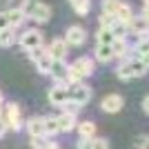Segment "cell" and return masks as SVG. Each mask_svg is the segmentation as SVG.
<instances>
[{"instance_id":"obj_13","label":"cell","mask_w":149,"mask_h":149,"mask_svg":"<svg viewBox=\"0 0 149 149\" xmlns=\"http://www.w3.org/2000/svg\"><path fill=\"white\" fill-rule=\"evenodd\" d=\"M56 123H58V131H65V134H69L71 129H76V116H71V113L62 111L56 118Z\"/></svg>"},{"instance_id":"obj_25","label":"cell","mask_w":149,"mask_h":149,"mask_svg":"<svg viewBox=\"0 0 149 149\" xmlns=\"http://www.w3.org/2000/svg\"><path fill=\"white\" fill-rule=\"evenodd\" d=\"M40 2V0H22V5H20V9H22V13H25V18H29V13L36 9V5Z\"/></svg>"},{"instance_id":"obj_18","label":"cell","mask_w":149,"mask_h":149,"mask_svg":"<svg viewBox=\"0 0 149 149\" xmlns=\"http://www.w3.org/2000/svg\"><path fill=\"white\" fill-rule=\"evenodd\" d=\"M5 13H7V18H9V25H11V27L22 25V20H25V13H22V9H20V7L9 9V11H5Z\"/></svg>"},{"instance_id":"obj_17","label":"cell","mask_w":149,"mask_h":149,"mask_svg":"<svg viewBox=\"0 0 149 149\" xmlns=\"http://www.w3.org/2000/svg\"><path fill=\"white\" fill-rule=\"evenodd\" d=\"M96 58H98L100 62H109L113 60V51H111V45H96Z\"/></svg>"},{"instance_id":"obj_33","label":"cell","mask_w":149,"mask_h":149,"mask_svg":"<svg viewBox=\"0 0 149 149\" xmlns=\"http://www.w3.org/2000/svg\"><path fill=\"white\" fill-rule=\"evenodd\" d=\"M136 58H138V60H140V62L145 65V67L149 69V51H147V54H140V56H136Z\"/></svg>"},{"instance_id":"obj_28","label":"cell","mask_w":149,"mask_h":149,"mask_svg":"<svg viewBox=\"0 0 149 149\" xmlns=\"http://www.w3.org/2000/svg\"><path fill=\"white\" fill-rule=\"evenodd\" d=\"M91 149H109V143L105 138H91Z\"/></svg>"},{"instance_id":"obj_36","label":"cell","mask_w":149,"mask_h":149,"mask_svg":"<svg viewBox=\"0 0 149 149\" xmlns=\"http://www.w3.org/2000/svg\"><path fill=\"white\" fill-rule=\"evenodd\" d=\"M42 149H60V147H58V145L56 143H49V140H47V145H45V147Z\"/></svg>"},{"instance_id":"obj_8","label":"cell","mask_w":149,"mask_h":149,"mask_svg":"<svg viewBox=\"0 0 149 149\" xmlns=\"http://www.w3.org/2000/svg\"><path fill=\"white\" fill-rule=\"evenodd\" d=\"M123 105H125V100L118 93H109V96H105V98L100 100V109L107 111V113H118L123 109Z\"/></svg>"},{"instance_id":"obj_7","label":"cell","mask_w":149,"mask_h":149,"mask_svg":"<svg viewBox=\"0 0 149 149\" xmlns=\"http://www.w3.org/2000/svg\"><path fill=\"white\" fill-rule=\"evenodd\" d=\"M67 100H69V85H60V82H56V85L49 89V102L54 107H62Z\"/></svg>"},{"instance_id":"obj_30","label":"cell","mask_w":149,"mask_h":149,"mask_svg":"<svg viewBox=\"0 0 149 149\" xmlns=\"http://www.w3.org/2000/svg\"><path fill=\"white\" fill-rule=\"evenodd\" d=\"M9 18H7V13L5 11H0V29H9Z\"/></svg>"},{"instance_id":"obj_38","label":"cell","mask_w":149,"mask_h":149,"mask_svg":"<svg viewBox=\"0 0 149 149\" xmlns=\"http://www.w3.org/2000/svg\"><path fill=\"white\" fill-rule=\"evenodd\" d=\"M0 105H2V93H0Z\"/></svg>"},{"instance_id":"obj_37","label":"cell","mask_w":149,"mask_h":149,"mask_svg":"<svg viewBox=\"0 0 149 149\" xmlns=\"http://www.w3.org/2000/svg\"><path fill=\"white\" fill-rule=\"evenodd\" d=\"M143 109H145V113H149V96L143 100Z\"/></svg>"},{"instance_id":"obj_23","label":"cell","mask_w":149,"mask_h":149,"mask_svg":"<svg viewBox=\"0 0 149 149\" xmlns=\"http://www.w3.org/2000/svg\"><path fill=\"white\" fill-rule=\"evenodd\" d=\"M111 51H113V58H120L125 54V38H116L111 42Z\"/></svg>"},{"instance_id":"obj_31","label":"cell","mask_w":149,"mask_h":149,"mask_svg":"<svg viewBox=\"0 0 149 149\" xmlns=\"http://www.w3.org/2000/svg\"><path fill=\"white\" fill-rule=\"evenodd\" d=\"M78 149H91V138H80L78 140Z\"/></svg>"},{"instance_id":"obj_27","label":"cell","mask_w":149,"mask_h":149,"mask_svg":"<svg viewBox=\"0 0 149 149\" xmlns=\"http://www.w3.org/2000/svg\"><path fill=\"white\" fill-rule=\"evenodd\" d=\"M47 140H49L47 136H31V147L33 149H42L45 145H47Z\"/></svg>"},{"instance_id":"obj_9","label":"cell","mask_w":149,"mask_h":149,"mask_svg":"<svg viewBox=\"0 0 149 149\" xmlns=\"http://www.w3.org/2000/svg\"><path fill=\"white\" fill-rule=\"evenodd\" d=\"M67 71H69V65L65 60H54L51 69H49V76L60 85H67Z\"/></svg>"},{"instance_id":"obj_22","label":"cell","mask_w":149,"mask_h":149,"mask_svg":"<svg viewBox=\"0 0 149 149\" xmlns=\"http://www.w3.org/2000/svg\"><path fill=\"white\" fill-rule=\"evenodd\" d=\"M45 120V136L49 138V136H54V134H58V123H56V118H42Z\"/></svg>"},{"instance_id":"obj_29","label":"cell","mask_w":149,"mask_h":149,"mask_svg":"<svg viewBox=\"0 0 149 149\" xmlns=\"http://www.w3.org/2000/svg\"><path fill=\"white\" fill-rule=\"evenodd\" d=\"M62 107H65V113H71V116H76V113H78V109H80V107L76 105V102H71V100H67Z\"/></svg>"},{"instance_id":"obj_21","label":"cell","mask_w":149,"mask_h":149,"mask_svg":"<svg viewBox=\"0 0 149 149\" xmlns=\"http://www.w3.org/2000/svg\"><path fill=\"white\" fill-rule=\"evenodd\" d=\"M96 40H98V45H111L116 38H113V33L109 29H98V33H96Z\"/></svg>"},{"instance_id":"obj_1","label":"cell","mask_w":149,"mask_h":149,"mask_svg":"<svg viewBox=\"0 0 149 149\" xmlns=\"http://www.w3.org/2000/svg\"><path fill=\"white\" fill-rule=\"evenodd\" d=\"M93 74V62L89 58H78L76 62L69 65L67 71V85H76V82H82L87 76Z\"/></svg>"},{"instance_id":"obj_19","label":"cell","mask_w":149,"mask_h":149,"mask_svg":"<svg viewBox=\"0 0 149 149\" xmlns=\"http://www.w3.org/2000/svg\"><path fill=\"white\" fill-rule=\"evenodd\" d=\"M16 40V33H13V27L9 29H0V47H9Z\"/></svg>"},{"instance_id":"obj_4","label":"cell","mask_w":149,"mask_h":149,"mask_svg":"<svg viewBox=\"0 0 149 149\" xmlns=\"http://www.w3.org/2000/svg\"><path fill=\"white\" fill-rule=\"evenodd\" d=\"M20 47L25 51H31V49H38V47H42V33L38 29H27L22 36L18 38Z\"/></svg>"},{"instance_id":"obj_11","label":"cell","mask_w":149,"mask_h":149,"mask_svg":"<svg viewBox=\"0 0 149 149\" xmlns=\"http://www.w3.org/2000/svg\"><path fill=\"white\" fill-rule=\"evenodd\" d=\"M29 18H31V20H36V22H40V25H42V22H49V18H51V9L45 5V2H38L36 9L29 13Z\"/></svg>"},{"instance_id":"obj_12","label":"cell","mask_w":149,"mask_h":149,"mask_svg":"<svg viewBox=\"0 0 149 149\" xmlns=\"http://www.w3.org/2000/svg\"><path fill=\"white\" fill-rule=\"evenodd\" d=\"M113 18L118 20L120 25H129L131 18H134V9H131L129 5H125V2H120L118 9H116V13H113Z\"/></svg>"},{"instance_id":"obj_40","label":"cell","mask_w":149,"mask_h":149,"mask_svg":"<svg viewBox=\"0 0 149 149\" xmlns=\"http://www.w3.org/2000/svg\"><path fill=\"white\" fill-rule=\"evenodd\" d=\"M69 2H74V0H69Z\"/></svg>"},{"instance_id":"obj_6","label":"cell","mask_w":149,"mask_h":149,"mask_svg":"<svg viewBox=\"0 0 149 149\" xmlns=\"http://www.w3.org/2000/svg\"><path fill=\"white\" fill-rule=\"evenodd\" d=\"M2 120L7 123V127H9V129L18 131L20 127H22V113H20V107L16 105V102L7 105V111H5V116H2Z\"/></svg>"},{"instance_id":"obj_39","label":"cell","mask_w":149,"mask_h":149,"mask_svg":"<svg viewBox=\"0 0 149 149\" xmlns=\"http://www.w3.org/2000/svg\"><path fill=\"white\" fill-rule=\"evenodd\" d=\"M143 2H145V5H149V0H143Z\"/></svg>"},{"instance_id":"obj_26","label":"cell","mask_w":149,"mask_h":149,"mask_svg":"<svg viewBox=\"0 0 149 149\" xmlns=\"http://www.w3.org/2000/svg\"><path fill=\"white\" fill-rule=\"evenodd\" d=\"M113 22H116L113 16H109V13H100V29H111Z\"/></svg>"},{"instance_id":"obj_35","label":"cell","mask_w":149,"mask_h":149,"mask_svg":"<svg viewBox=\"0 0 149 149\" xmlns=\"http://www.w3.org/2000/svg\"><path fill=\"white\" fill-rule=\"evenodd\" d=\"M140 16H143V18L149 22V5H145V9H143V13H140Z\"/></svg>"},{"instance_id":"obj_3","label":"cell","mask_w":149,"mask_h":149,"mask_svg":"<svg viewBox=\"0 0 149 149\" xmlns=\"http://www.w3.org/2000/svg\"><path fill=\"white\" fill-rule=\"evenodd\" d=\"M69 100L76 102L78 107H85L91 100V89L87 85H80V82H76V85H69Z\"/></svg>"},{"instance_id":"obj_20","label":"cell","mask_w":149,"mask_h":149,"mask_svg":"<svg viewBox=\"0 0 149 149\" xmlns=\"http://www.w3.org/2000/svg\"><path fill=\"white\" fill-rule=\"evenodd\" d=\"M71 7H74V11L78 13V16H87L89 9H91V2H89V0H74Z\"/></svg>"},{"instance_id":"obj_34","label":"cell","mask_w":149,"mask_h":149,"mask_svg":"<svg viewBox=\"0 0 149 149\" xmlns=\"http://www.w3.org/2000/svg\"><path fill=\"white\" fill-rule=\"evenodd\" d=\"M7 129H9V127H7V123L2 120V116H0V138H2V136L7 134Z\"/></svg>"},{"instance_id":"obj_14","label":"cell","mask_w":149,"mask_h":149,"mask_svg":"<svg viewBox=\"0 0 149 149\" xmlns=\"http://www.w3.org/2000/svg\"><path fill=\"white\" fill-rule=\"evenodd\" d=\"M27 131H29V136H45V120L40 116L29 118L27 120Z\"/></svg>"},{"instance_id":"obj_24","label":"cell","mask_w":149,"mask_h":149,"mask_svg":"<svg viewBox=\"0 0 149 149\" xmlns=\"http://www.w3.org/2000/svg\"><path fill=\"white\" fill-rule=\"evenodd\" d=\"M118 5H120V0H102V13L113 16L116 9H118Z\"/></svg>"},{"instance_id":"obj_15","label":"cell","mask_w":149,"mask_h":149,"mask_svg":"<svg viewBox=\"0 0 149 149\" xmlns=\"http://www.w3.org/2000/svg\"><path fill=\"white\" fill-rule=\"evenodd\" d=\"M127 29L136 31L138 36H140V33H149V22L143 18V16H140V18H136V16H134V18H131V22L127 25Z\"/></svg>"},{"instance_id":"obj_16","label":"cell","mask_w":149,"mask_h":149,"mask_svg":"<svg viewBox=\"0 0 149 149\" xmlns=\"http://www.w3.org/2000/svg\"><path fill=\"white\" fill-rule=\"evenodd\" d=\"M76 129L80 134V138H93L96 134V125L91 120H82V123H76Z\"/></svg>"},{"instance_id":"obj_32","label":"cell","mask_w":149,"mask_h":149,"mask_svg":"<svg viewBox=\"0 0 149 149\" xmlns=\"http://www.w3.org/2000/svg\"><path fill=\"white\" fill-rule=\"evenodd\" d=\"M138 147H140V149H149V136L140 138V140H138Z\"/></svg>"},{"instance_id":"obj_2","label":"cell","mask_w":149,"mask_h":149,"mask_svg":"<svg viewBox=\"0 0 149 149\" xmlns=\"http://www.w3.org/2000/svg\"><path fill=\"white\" fill-rule=\"evenodd\" d=\"M147 71H149V69L145 67V65H143L140 60H138V58H129L127 62H123V65L118 67V71H116V74H118V78H120V80H131V78L145 76Z\"/></svg>"},{"instance_id":"obj_10","label":"cell","mask_w":149,"mask_h":149,"mask_svg":"<svg viewBox=\"0 0 149 149\" xmlns=\"http://www.w3.org/2000/svg\"><path fill=\"white\" fill-rule=\"evenodd\" d=\"M47 54H49L51 60H65V56H67V42H65L62 38L51 40V45H49V49H47Z\"/></svg>"},{"instance_id":"obj_5","label":"cell","mask_w":149,"mask_h":149,"mask_svg":"<svg viewBox=\"0 0 149 149\" xmlns=\"http://www.w3.org/2000/svg\"><path fill=\"white\" fill-rule=\"evenodd\" d=\"M62 40L67 42V47H80V45H85V40H87V31H85V27L74 25V27L67 29V33H65Z\"/></svg>"}]
</instances>
